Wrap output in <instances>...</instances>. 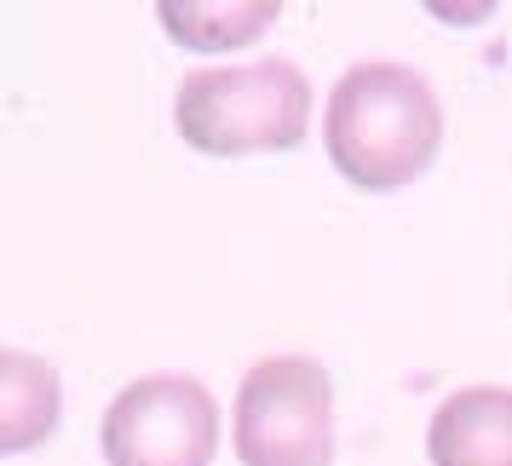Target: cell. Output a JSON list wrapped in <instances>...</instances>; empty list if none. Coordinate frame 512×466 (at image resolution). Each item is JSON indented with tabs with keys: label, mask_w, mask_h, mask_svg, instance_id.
<instances>
[{
	"label": "cell",
	"mask_w": 512,
	"mask_h": 466,
	"mask_svg": "<svg viewBox=\"0 0 512 466\" xmlns=\"http://www.w3.org/2000/svg\"><path fill=\"white\" fill-rule=\"evenodd\" d=\"M242 466H334V380L317 357H259L236 386Z\"/></svg>",
	"instance_id": "3"
},
{
	"label": "cell",
	"mask_w": 512,
	"mask_h": 466,
	"mask_svg": "<svg viewBox=\"0 0 512 466\" xmlns=\"http://www.w3.org/2000/svg\"><path fill=\"white\" fill-rule=\"evenodd\" d=\"M219 403L190 374H139L127 380L98 426L110 466H213L219 455Z\"/></svg>",
	"instance_id": "4"
},
{
	"label": "cell",
	"mask_w": 512,
	"mask_h": 466,
	"mask_svg": "<svg viewBox=\"0 0 512 466\" xmlns=\"http://www.w3.org/2000/svg\"><path fill=\"white\" fill-rule=\"evenodd\" d=\"M323 144L351 190L392 196L438 162L443 104L420 70L369 58L334 81L323 110Z\"/></svg>",
	"instance_id": "1"
},
{
	"label": "cell",
	"mask_w": 512,
	"mask_h": 466,
	"mask_svg": "<svg viewBox=\"0 0 512 466\" xmlns=\"http://www.w3.org/2000/svg\"><path fill=\"white\" fill-rule=\"evenodd\" d=\"M432 466H512V386H461L432 409Z\"/></svg>",
	"instance_id": "5"
},
{
	"label": "cell",
	"mask_w": 512,
	"mask_h": 466,
	"mask_svg": "<svg viewBox=\"0 0 512 466\" xmlns=\"http://www.w3.org/2000/svg\"><path fill=\"white\" fill-rule=\"evenodd\" d=\"M64 426V380L35 351H0V449L29 455Z\"/></svg>",
	"instance_id": "6"
},
{
	"label": "cell",
	"mask_w": 512,
	"mask_h": 466,
	"mask_svg": "<svg viewBox=\"0 0 512 466\" xmlns=\"http://www.w3.org/2000/svg\"><path fill=\"white\" fill-rule=\"evenodd\" d=\"M162 29L190 52H231L259 41L265 29L282 18L277 0H254V6H208V0H162L156 6Z\"/></svg>",
	"instance_id": "7"
},
{
	"label": "cell",
	"mask_w": 512,
	"mask_h": 466,
	"mask_svg": "<svg viewBox=\"0 0 512 466\" xmlns=\"http://www.w3.org/2000/svg\"><path fill=\"white\" fill-rule=\"evenodd\" d=\"M173 127L190 150L219 162L300 150L311 133V81L294 58L196 70L173 93Z\"/></svg>",
	"instance_id": "2"
}]
</instances>
